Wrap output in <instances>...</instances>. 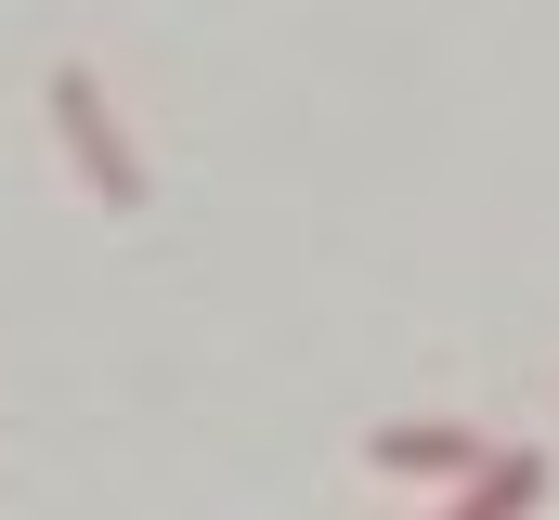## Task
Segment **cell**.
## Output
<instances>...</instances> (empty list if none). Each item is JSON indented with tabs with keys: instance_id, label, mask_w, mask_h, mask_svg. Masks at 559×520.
<instances>
[{
	"instance_id": "obj_1",
	"label": "cell",
	"mask_w": 559,
	"mask_h": 520,
	"mask_svg": "<svg viewBox=\"0 0 559 520\" xmlns=\"http://www.w3.org/2000/svg\"><path fill=\"white\" fill-rule=\"evenodd\" d=\"M52 130H66V156H79V182L105 196V209H143L156 182H143L131 130H118V105H105V79L92 66H52Z\"/></svg>"
},
{
	"instance_id": "obj_2",
	"label": "cell",
	"mask_w": 559,
	"mask_h": 520,
	"mask_svg": "<svg viewBox=\"0 0 559 520\" xmlns=\"http://www.w3.org/2000/svg\"><path fill=\"white\" fill-rule=\"evenodd\" d=\"M365 456H378V469H404V482H468L495 442H481V429H429V416H404V429H378Z\"/></svg>"
},
{
	"instance_id": "obj_3",
	"label": "cell",
	"mask_w": 559,
	"mask_h": 520,
	"mask_svg": "<svg viewBox=\"0 0 559 520\" xmlns=\"http://www.w3.org/2000/svg\"><path fill=\"white\" fill-rule=\"evenodd\" d=\"M534 495H547V456L521 442V456H481V469H468V495H455L442 520H521Z\"/></svg>"
}]
</instances>
